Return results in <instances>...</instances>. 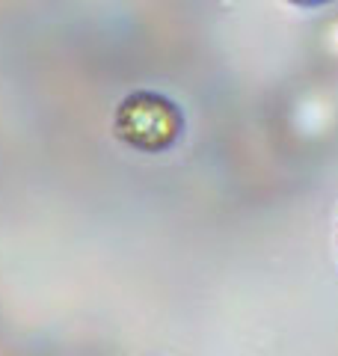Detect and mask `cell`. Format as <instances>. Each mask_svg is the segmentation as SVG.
Instances as JSON below:
<instances>
[{"instance_id":"2","label":"cell","mask_w":338,"mask_h":356,"mask_svg":"<svg viewBox=\"0 0 338 356\" xmlns=\"http://www.w3.org/2000/svg\"><path fill=\"white\" fill-rule=\"evenodd\" d=\"M294 3H303V6H314V3H323V0H294Z\"/></svg>"},{"instance_id":"1","label":"cell","mask_w":338,"mask_h":356,"mask_svg":"<svg viewBox=\"0 0 338 356\" xmlns=\"http://www.w3.org/2000/svg\"><path fill=\"white\" fill-rule=\"evenodd\" d=\"M182 113L172 102L154 92H134L116 107L113 131L137 152H163L182 137Z\"/></svg>"}]
</instances>
